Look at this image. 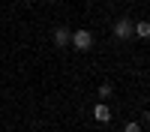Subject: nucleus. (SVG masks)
Instances as JSON below:
<instances>
[{
	"label": "nucleus",
	"instance_id": "obj_3",
	"mask_svg": "<svg viewBox=\"0 0 150 132\" xmlns=\"http://www.w3.org/2000/svg\"><path fill=\"white\" fill-rule=\"evenodd\" d=\"M69 36H72V33H69L66 27H54L51 39H54V45H57V48H66V45H69Z\"/></svg>",
	"mask_w": 150,
	"mask_h": 132
},
{
	"label": "nucleus",
	"instance_id": "obj_2",
	"mask_svg": "<svg viewBox=\"0 0 150 132\" xmlns=\"http://www.w3.org/2000/svg\"><path fill=\"white\" fill-rule=\"evenodd\" d=\"M132 27H135V21L132 18H117V24H114V36L117 39H132Z\"/></svg>",
	"mask_w": 150,
	"mask_h": 132
},
{
	"label": "nucleus",
	"instance_id": "obj_4",
	"mask_svg": "<svg viewBox=\"0 0 150 132\" xmlns=\"http://www.w3.org/2000/svg\"><path fill=\"white\" fill-rule=\"evenodd\" d=\"M93 117L99 120V123H108V120H111V108H108L105 102H99V105L93 108Z\"/></svg>",
	"mask_w": 150,
	"mask_h": 132
},
{
	"label": "nucleus",
	"instance_id": "obj_1",
	"mask_svg": "<svg viewBox=\"0 0 150 132\" xmlns=\"http://www.w3.org/2000/svg\"><path fill=\"white\" fill-rule=\"evenodd\" d=\"M69 42L75 45V51H90V45H93V33L90 30H75L69 36Z\"/></svg>",
	"mask_w": 150,
	"mask_h": 132
},
{
	"label": "nucleus",
	"instance_id": "obj_5",
	"mask_svg": "<svg viewBox=\"0 0 150 132\" xmlns=\"http://www.w3.org/2000/svg\"><path fill=\"white\" fill-rule=\"evenodd\" d=\"M132 33L138 36V39H150V21H135Z\"/></svg>",
	"mask_w": 150,
	"mask_h": 132
},
{
	"label": "nucleus",
	"instance_id": "obj_6",
	"mask_svg": "<svg viewBox=\"0 0 150 132\" xmlns=\"http://www.w3.org/2000/svg\"><path fill=\"white\" fill-rule=\"evenodd\" d=\"M99 96H102V99H111V96H114V84L102 81V84H99Z\"/></svg>",
	"mask_w": 150,
	"mask_h": 132
},
{
	"label": "nucleus",
	"instance_id": "obj_7",
	"mask_svg": "<svg viewBox=\"0 0 150 132\" xmlns=\"http://www.w3.org/2000/svg\"><path fill=\"white\" fill-rule=\"evenodd\" d=\"M123 132H141V123H138V120H132V123L123 126Z\"/></svg>",
	"mask_w": 150,
	"mask_h": 132
},
{
	"label": "nucleus",
	"instance_id": "obj_8",
	"mask_svg": "<svg viewBox=\"0 0 150 132\" xmlns=\"http://www.w3.org/2000/svg\"><path fill=\"white\" fill-rule=\"evenodd\" d=\"M48 3H57V0H48Z\"/></svg>",
	"mask_w": 150,
	"mask_h": 132
}]
</instances>
